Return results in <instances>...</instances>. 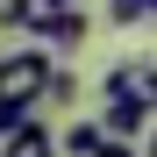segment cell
<instances>
[{
    "mask_svg": "<svg viewBox=\"0 0 157 157\" xmlns=\"http://www.w3.org/2000/svg\"><path fill=\"white\" fill-rule=\"evenodd\" d=\"M0 157H64V150H57V136L29 114L21 128H7V136H0Z\"/></svg>",
    "mask_w": 157,
    "mask_h": 157,
    "instance_id": "cell-5",
    "label": "cell"
},
{
    "mask_svg": "<svg viewBox=\"0 0 157 157\" xmlns=\"http://www.w3.org/2000/svg\"><path fill=\"white\" fill-rule=\"evenodd\" d=\"M143 157H157V128H150V143H143Z\"/></svg>",
    "mask_w": 157,
    "mask_h": 157,
    "instance_id": "cell-9",
    "label": "cell"
},
{
    "mask_svg": "<svg viewBox=\"0 0 157 157\" xmlns=\"http://www.w3.org/2000/svg\"><path fill=\"white\" fill-rule=\"evenodd\" d=\"M143 14H150V0H107V21L114 29H136Z\"/></svg>",
    "mask_w": 157,
    "mask_h": 157,
    "instance_id": "cell-8",
    "label": "cell"
},
{
    "mask_svg": "<svg viewBox=\"0 0 157 157\" xmlns=\"http://www.w3.org/2000/svg\"><path fill=\"white\" fill-rule=\"evenodd\" d=\"M43 100H50V107H71V100H78V71H50Z\"/></svg>",
    "mask_w": 157,
    "mask_h": 157,
    "instance_id": "cell-7",
    "label": "cell"
},
{
    "mask_svg": "<svg viewBox=\"0 0 157 157\" xmlns=\"http://www.w3.org/2000/svg\"><path fill=\"white\" fill-rule=\"evenodd\" d=\"M100 128L136 143L143 128H150V107H143V100H121V93H100Z\"/></svg>",
    "mask_w": 157,
    "mask_h": 157,
    "instance_id": "cell-4",
    "label": "cell"
},
{
    "mask_svg": "<svg viewBox=\"0 0 157 157\" xmlns=\"http://www.w3.org/2000/svg\"><path fill=\"white\" fill-rule=\"evenodd\" d=\"M100 143H107V128H100V121H71L64 136H57L64 157H100Z\"/></svg>",
    "mask_w": 157,
    "mask_h": 157,
    "instance_id": "cell-6",
    "label": "cell"
},
{
    "mask_svg": "<svg viewBox=\"0 0 157 157\" xmlns=\"http://www.w3.org/2000/svg\"><path fill=\"white\" fill-rule=\"evenodd\" d=\"M100 93H121V100H143V107L157 114V64H150V57H128V64H114L107 78H100Z\"/></svg>",
    "mask_w": 157,
    "mask_h": 157,
    "instance_id": "cell-2",
    "label": "cell"
},
{
    "mask_svg": "<svg viewBox=\"0 0 157 157\" xmlns=\"http://www.w3.org/2000/svg\"><path fill=\"white\" fill-rule=\"evenodd\" d=\"M86 29H93V21L78 14V0H64V7H50V14L36 21V43H43V50H78Z\"/></svg>",
    "mask_w": 157,
    "mask_h": 157,
    "instance_id": "cell-3",
    "label": "cell"
},
{
    "mask_svg": "<svg viewBox=\"0 0 157 157\" xmlns=\"http://www.w3.org/2000/svg\"><path fill=\"white\" fill-rule=\"evenodd\" d=\"M150 14H157V0H150Z\"/></svg>",
    "mask_w": 157,
    "mask_h": 157,
    "instance_id": "cell-10",
    "label": "cell"
},
{
    "mask_svg": "<svg viewBox=\"0 0 157 157\" xmlns=\"http://www.w3.org/2000/svg\"><path fill=\"white\" fill-rule=\"evenodd\" d=\"M50 50L43 43H21V50H7V57H0V100H43V86H50Z\"/></svg>",
    "mask_w": 157,
    "mask_h": 157,
    "instance_id": "cell-1",
    "label": "cell"
}]
</instances>
